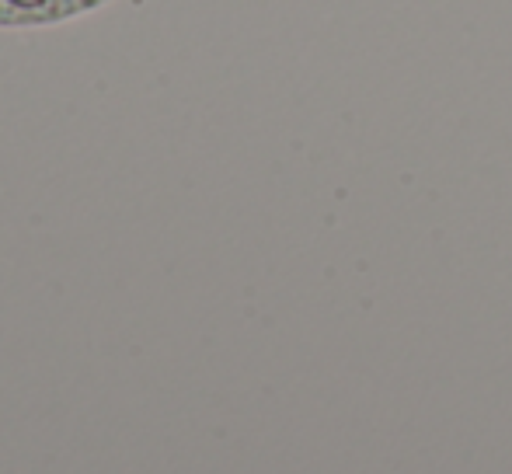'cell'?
<instances>
[{"label": "cell", "mask_w": 512, "mask_h": 474, "mask_svg": "<svg viewBox=\"0 0 512 474\" xmlns=\"http://www.w3.org/2000/svg\"><path fill=\"white\" fill-rule=\"evenodd\" d=\"M112 0H0V28H46L81 18Z\"/></svg>", "instance_id": "1"}]
</instances>
